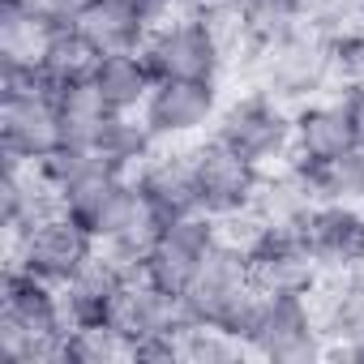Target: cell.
<instances>
[{"label": "cell", "mask_w": 364, "mask_h": 364, "mask_svg": "<svg viewBox=\"0 0 364 364\" xmlns=\"http://www.w3.org/2000/svg\"><path fill=\"white\" fill-rule=\"evenodd\" d=\"M253 77L257 90L279 99V103H309L321 99V90L334 82V52H330V35H321L317 26H304L279 43L253 48Z\"/></svg>", "instance_id": "1"}, {"label": "cell", "mask_w": 364, "mask_h": 364, "mask_svg": "<svg viewBox=\"0 0 364 364\" xmlns=\"http://www.w3.org/2000/svg\"><path fill=\"white\" fill-rule=\"evenodd\" d=\"M0 317L26 334V364H65V300L60 287L43 283L39 274L22 266H5V296H0Z\"/></svg>", "instance_id": "2"}, {"label": "cell", "mask_w": 364, "mask_h": 364, "mask_svg": "<svg viewBox=\"0 0 364 364\" xmlns=\"http://www.w3.org/2000/svg\"><path fill=\"white\" fill-rule=\"evenodd\" d=\"M99 257V240L90 228H82L73 215L52 210L35 228L9 236V266H22L39 274L52 287H65L77 270H86Z\"/></svg>", "instance_id": "3"}, {"label": "cell", "mask_w": 364, "mask_h": 364, "mask_svg": "<svg viewBox=\"0 0 364 364\" xmlns=\"http://www.w3.org/2000/svg\"><path fill=\"white\" fill-rule=\"evenodd\" d=\"M249 351L274 364H309L317 355H330V338L317 326L313 296H291V291H266Z\"/></svg>", "instance_id": "4"}, {"label": "cell", "mask_w": 364, "mask_h": 364, "mask_svg": "<svg viewBox=\"0 0 364 364\" xmlns=\"http://www.w3.org/2000/svg\"><path fill=\"white\" fill-rule=\"evenodd\" d=\"M141 56L159 82H219V69L228 65L223 48L193 9L154 26L141 43Z\"/></svg>", "instance_id": "5"}, {"label": "cell", "mask_w": 364, "mask_h": 364, "mask_svg": "<svg viewBox=\"0 0 364 364\" xmlns=\"http://www.w3.org/2000/svg\"><path fill=\"white\" fill-rule=\"evenodd\" d=\"M189 159H193V180H198V202L206 215L228 223V219L249 215L257 206L262 185H266V167L249 163L245 154H236L219 137L193 146Z\"/></svg>", "instance_id": "6"}, {"label": "cell", "mask_w": 364, "mask_h": 364, "mask_svg": "<svg viewBox=\"0 0 364 364\" xmlns=\"http://www.w3.org/2000/svg\"><path fill=\"white\" fill-rule=\"evenodd\" d=\"M215 137L257 167H279L291 159V112L287 103L253 90L219 112Z\"/></svg>", "instance_id": "7"}, {"label": "cell", "mask_w": 364, "mask_h": 364, "mask_svg": "<svg viewBox=\"0 0 364 364\" xmlns=\"http://www.w3.org/2000/svg\"><path fill=\"white\" fill-rule=\"evenodd\" d=\"M219 240H223V223L215 215H206V210L171 219L159 232V240H154V249H150V257L141 266V279L163 287V291H171V296H185V287L193 283V274L202 270L206 253Z\"/></svg>", "instance_id": "8"}, {"label": "cell", "mask_w": 364, "mask_h": 364, "mask_svg": "<svg viewBox=\"0 0 364 364\" xmlns=\"http://www.w3.org/2000/svg\"><path fill=\"white\" fill-rule=\"evenodd\" d=\"M253 287V262H249V249L240 240H232L223 232V240L206 253L202 270L193 274V283L185 287V313L189 321H202V326H215L245 291Z\"/></svg>", "instance_id": "9"}, {"label": "cell", "mask_w": 364, "mask_h": 364, "mask_svg": "<svg viewBox=\"0 0 364 364\" xmlns=\"http://www.w3.org/2000/svg\"><path fill=\"white\" fill-rule=\"evenodd\" d=\"M65 146L56 95H0V150L5 159L43 163Z\"/></svg>", "instance_id": "10"}, {"label": "cell", "mask_w": 364, "mask_h": 364, "mask_svg": "<svg viewBox=\"0 0 364 364\" xmlns=\"http://www.w3.org/2000/svg\"><path fill=\"white\" fill-rule=\"evenodd\" d=\"M219 82H154L141 120L150 124V133L171 146L185 141L193 133H202L206 124L219 120Z\"/></svg>", "instance_id": "11"}, {"label": "cell", "mask_w": 364, "mask_h": 364, "mask_svg": "<svg viewBox=\"0 0 364 364\" xmlns=\"http://www.w3.org/2000/svg\"><path fill=\"white\" fill-rule=\"evenodd\" d=\"M107 326L133 351V347H141L150 338H176L189 326V313H185V300L180 296H171V291H163V287H154L146 279H129Z\"/></svg>", "instance_id": "12"}, {"label": "cell", "mask_w": 364, "mask_h": 364, "mask_svg": "<svg viewBox=\"0 0 364 364\" xmlns=\"http://www.w3.org/2000/svg\"><path fill=\"white\" fill-rule=\"evenodd\" d=\"M300 232L326 274H347V270L364 266V206L317 202L300 219Z\"/></svg>", "instance_id": "13"}, {"label": "cell", "mask_w": 364, "mask_h": 364, "mask_svg": "<svg viewBox=\"0 0 364 364\" xmlns=\"http://www.w3.org/2000/svg\"><path fill=\"white\" fill-rule=\"evenodd\" d=\"M133 180H137V193L146 198V206L163 223L202 210V202H198V180H193V159L180 154V150H154L133 171Z\"/></svg>", "instance_id": "14"}, {"label": "cell", "mask_w": 364, "mask_h": 364, "mask_svg": "<svg viewBox=\"0 0 364 364\" xmlns=\"http://www.w3.org/2000/svg\"><path fill=\"white\" fill-rule=\"evenodd\" d=\"M355 146L351 116L343 99H309L291 112V159L296 163H326Z\"/></svg>", "instance_id": "15"}, {"label": "cell", "mask_w": 364, "mask_h": 364, "mask_svg": "<svg viewBox=\"0 0 364 364\" xmlns=\"http://www.w3.org/2000/svg\"><path fill=\"white\" fill-rule=\"evenodd\" d=\"M73 31L99 52V56H112V52H137L150 35L146 18L137 14L133 0H82L77 5V18H73Z\"/></svg>", "instance_id": "16"}, {"label": "cell", "mask_w": 364, "mask_h": 364, "mask_svg": "<svg viewBox=\"0 0 364 364\" xmlns=\"http://www.w3.org/2000/svg\"><path fill=\"white\" fill-rule=\"evenodd\" d=\"M52 210H60V198L43 180V171L35 163L5 159V171H0V223H5V236L35 228Z\"/></svg>", "instance_id": "17"}, {"label": "cell", "mask_w": 364, "mask_h": 364, "mask_svg": "<svg viewBox=\"0 0 364 364\" xmlns=\"http://www.w3.org/2000/svg\"><path fill=\"white\" fill-rule=\"evenodd\" d=\"M124 283H129V274H120V270L99 253L86 270H77V274L60 287L69 326H107V321H112V309H116V300H120V291H124Z\"/></svg>", "instance_id": "18"}, {"label": "cell", "mask_w": 364, "mask_h": 364, "mask_svg": "<svg viewBox=\"0 0 364 364\" xmlns=\"http://www.w3.org/2000/svg\"><path fill=\"white\" fill-rule=\"evenodd\" d=\"M154 82H159V77L150 73L141 48H137V52H112V56H99V65H95V86L103 90L107 107L120 112V116H137V112L146 107Z\"/></svg>", "instance_id": "19"}, {"label": "cell", "mask_w": 364, "mask_h": 364, "mask_svg": "<svg viewBox=\"0 0 364 364\" xmlns=\"http://www.w3.org/2000/svg\"><path fill=\"white\" fill-rule=\"evenodd\" d=\"M56 107H60V124H65V146H86L95 150L107 120L116 116L103 99V90L95 86V77L86 82H73V86H60L56 90Z\"/></svg>", "instance_id": "20"}, {"label": "cell", "mask_w": 364, "mask_h": 364, "mask_svg": "<svg viewBox=\"0 0 364 364\" xmlns=\"http://www.w3.org/2000/svg\"><path fill=\"white\" fill-rule=\"evenodd\" d=\"M296 163V159H291ZM309 180L313 202H351L364 206V141H355L351 150L326 159V163H296Z\"/></svg>", "instance_id": "21"}, {"label": "cell", "mask_w": 364, "mask_h": 364, "mask_svg": "<svg viewBox=\"0 0 364 364\" xmlns=\"http://www.w3.org/2000/svg\"><path fill=\"white\" fill-rule=\"evenodd\" d=\"M240 9H245V26H249V43L266 48V43H279V39L304 31L317 0H240Z\"/></svg>", "instance_id": "22"}, {"label": "cell", "mask_w": 364, "mask_h": 364, "mask_svg": "<svg viewBox=\"0 0 364 364\" xmlns=\"http://www.w3.org/2000/svg\"><path fill=\"white\" fill-rule=\"evenodd\" d=\"M95 65H99V52H95L73 26L52 31V35H48V48H43V56H39V69H43V77L52 82V90L95 77Z\"/></svg>", "instance_id": "23"}, {"label": "cell", "mask_w": 364, "mask_h": 364, "mask_svg": "<svg viewBox=\"0 0 364 364\" xmlns=\"http://www.w3.org/2000/svg\"><path fill=\"white\" fill-rule=\"evenodd\" d=\"M159 146H163V141L150 133V124L141 120V112H137V116H120V112H116V116L107 120V129H103V137H99L95 150H99L103 159H112L120 171L133 176Z\"/></svg>", "instance_id": "24"}, {"label": "cell", "mask_w": 364, "mask_h": 364, "mask_svg": "<svg viewBox=\"0 0 364 364\" xmlns=\"http://www.w3.org/2000/svg\"><path fill=\"white\" fill-rule=\"evenodd\" d=\"M52 26L26 18L14 5H0V65H39Z\"/></svg>", "instance_id": "25"}, {"label": "cell", "mask_w": 364, "mask_h": 364, "mask_svg": "<svg viewBox=\"0 0 364 364\" xmlns=\"http://www.w3.org/2000/svg\"><path fill=\"white\" fill-rule=\"evenodd\" d=\"M176 351H180V360H185V364H228V360L249 355V347L240 338H232L219 326H202V321H189L185 330H180Z\"/></svg>", "instance_id": "26"}, {"label": "cell", "mask_w": 364, "mask_h": 364, "mask_svg": "<svg viewBox=\"0 0 364 364\" xmlns=\"http://www.w3.org/2000/svg\"><path fill=\"white\" fill-rule=\"evenodd\" d=\"M60 360L65 364H116V360H129V347L112 326H69Z\"/></svg>", "instance_id": "27"}, {"label": "cell", "mask_w": 364, "mask_h": 364, "mask_svg": "<svg viewBox=\"0 0 364 364\" xmlns=\"http://www.w3.org/2000/svg\"><path fill=\"white\" fill-rule=\"evenodd\" d=\"M0 5H14V9H22L26 18H35V22L60 31V26H73L82 0H0Z\"/></svg>", "instance_id": "28"}, {"label": "cell", "mask_w": 364, "mask_h": 364, "mask_svg": "<svg viewBox=\"0 0 364 364\" xmlns=\"http://www.w3.org/2000/svg\"><path fill=\"white\" fill-rule=\"evenodd\" d=\"M133 5H137V14L146 18V26L154 31V26L180 18V14H189V9H193V0H133Z\"/></svg>", "instance_id": "29"}, {"label": "cell", "mask_w": 364, "mask_h": 364, "mask_svg": "<svg viewBox=\"0 0 364 364\" xmlns=\"http://www.w3.org/2000/svg\"><path fill=\"white\" fill-rule=\"evenodd\" d=\"M343 107H347V116H351L355 141H364V82H355V86L343 90Z\"/></svg>", "instance_id": "30"}, {"label": "cell", "mask_w": 364, "mask_h": 364, "mask_svg": "<svg viewBox=\"0 0 364 364\" xmlns=\"http://www.w3.org/2000/svg\"><path fill=\"white\" fill-rule=\"evenodd\" d=\"M193 5H206V0H193Z\"/></svg>", "instance_id": "31"}]
</instances>
